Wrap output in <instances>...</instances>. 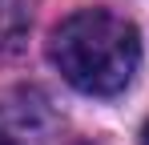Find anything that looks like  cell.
I'll return each mask as SVG.
<instances>
[{"instance_id": "6da1fadb", "label": "cell", "mask_w": 149, "mask_h": 145, "mask_svg": "<svg viewBox=\"0 0 149 145\" xmlns=\"http://www.w3.org/2000/svg\"><path fill=\"white\" fill-rule=\"evenodd\" d=\"M49 61L77 93L117 97L141 69V32L109 8H81L52 28Z\"/></svg>"}, {"instance_id": "7a4b0ae2", "label": "cell", "mask_w": 149, "mask_h": 145, "mask_svg": "<svg viewBox=\"0 0 149 145\" xmlns=\"http://www.w3.org/2000/svg\"><path fill=\"white\" fill-rule=\"evenodd\" d=\"M28 36V0H0V52L20 48Z\"/></svg>"}, {"instance_id": "3957f363", "label": "cell", "mask_w": 149, "mask_h": 145, "mask_svg": "<svg viewBox=\"0 0 149 145\" xmlns=\"http://www.w3.org/2000/svg\"><path fill=\"white\" fill-rule=\"evenodd\" d=\"M0 145H20V141H16L12 133H4V129H0Z\"/></svg>"}, {"instance_id": "277c9868", "label": "cell", "mask_w": 149, "mask_h": 145, "mask_svg": "<svg viewBox=\"0 0 149 145\" xmlns=\"http://www.w3.org/2000/svg\"><path fill=\"white\" fill-rule=\"evenodd\" d=\"M141 145H149V121H145V129H141Z\"/></svg>"}]
</instances>
